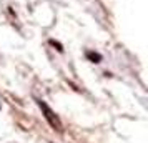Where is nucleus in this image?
<instances>
[{"label":"nucleus","instance_id":"nucleus-1","mask_svg":"<svg viewBox=\"0 0 148 143\" xmlns=\"http://www.w3.org/2000/svg\"><path fill=\"white\" fill-rule=\"evenodd\" d=\"M37 105L42 108L43 115H45V118H47V122L50 123V127H52L53 130H57V131H62V123H60V120H58V116L52 112V108H50L43 100H37Z\"/></svg>","mask_w":148,"mask_h":143},{"label":"nucleus","instance_id":"nucleus-2","mask_svg":"<svg viewBox=\"0 0 148 143\" xmlns=\"http://www.w3.org/2000/svg\"><path fill=\"white\" fill-rule=\"evenodd\" d=\"M87 58L90 62H93V63H100L101 62V55L97 53V52H90V50H88L87 52Z\"/></svg>","mask_w":148,"mask_h":143},{"label":"nucleus","instance_id":"nucleus-3","mask_svg":"<svg viewBox=\"0 0 148 143\" xmlns=\"http://www.w3.org/2000/svg\"><path fill=\"white\" fill-rule=\"evenodd\" d=\"M48 43H50V45H53V47H57V50H58V52H63L62 43H58V42H55V40H48Z\"/></svg>","mask_w":148,"mask_h":143}]
</instances>
